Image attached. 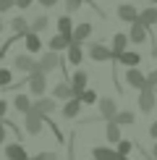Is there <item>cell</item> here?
Here are the masks:
<instances>
[{
  "label": "cell",
  "instance_id": "cell-29",
  "mask_svg": "<svg viewBox=\"0 0 157 160\" xmlns=\"http://www.w3.org/2000/svg\"><path fill=\"white\" fill-rule=\"evenodd\" d=\"M11 29H16V32H21V34H26V32L31 29V26H26V18H21V16H16L11 21Z\"/></svg>",
  "mask_w": 157,
  "mask_h": 160
},
{
  "label": "cell",
  "instance_id": "cell-7",
  "mask_svg": "<svg viewBox=\"0 0 157 160\" xmlns=\"http://www.w3.org/2000/svg\"><path fill=\"white\" fill-rule=\"evenodd\" d=\"M63 61H60V55H58L55 50H50L47 55H42V61H39V71H45V74H50L52 68H58Z\"/></svg>",
  "mask_w": 157,
  "mask_h": 160
},
{
  "label": "cell",
  "instance_id": "cell-30",
  "mask_svg": "<svg viewBox=\"0 0 157 160\" xmlns=\"http://www.w3.org/2000/svg\"><path fill=\"white\" fill-rule=\"evenodd\" d=\"M47 29V16H39V18H34V21H31V32H45Z\"/></svg>",
  "mask_w": 157,
  "mask_h": 160
},
{
  "label": "cell",
  "instance_id": "cell-28",
  "mask_svg": "<svg viewBox=\"0 0 157 160\" xmlns=\"http://www.w3.org/2000/svg\"><path fill=\"white\" fill-rule=\"evenodd\" d=\"M81 102L84 105H94V102H100V95H97L94 89H84L81 92Z\"/></svg>",
  "mask_w": 157,
  "mask_h": 160
},
{
  "label": "cell",
  "instance_id": "cell-4",
  "mask_svg": "<svg viewBox=\"0 0 157 160\" xmlns=\"http://www.w3.org/2000/svg\"><path fill=\"white\" fill-rule=\"evenodd\" d=\"M128 37H131V42H134V45H141L144 39L149 37V26L144 24V21H134V24H131Z\"/></svg>",
  "mask_w": 157,
  "mask_h": 160
},
{
  "label": "cell",
  "instance_id": "cell-17",
  "mask_svg": "<svg viewBox=\"0 0 157 160\" xmlns=\"http://www.w3.org/2000/svg\"><path fill=\"white\" fill-rule=\"evenodd\" d=\"M115 63H123L126 68H131V66H139L141 63V55L134 52V50H126V52H121V55L115 58Z\"/></svg>",
  "mask_w": 157,
  "mask_h": 160
},
{
  "label": "cell",
  "instance_id": "cell-3",
  "mask_svg": "<svg viewBox=\"0 0 157 160\" xmlns=\"http://www.w3.org/2000/svg\"><path fill=\"white\" fill-rule=\"evenodd\" d=\"M45 121H47V118H45L39 110L31 108L29 113H26V131H29V134H39V131H42V126H45Z\"/></svg>",
  "mask_w": 157,
  "mask_h": 160
},
{
  "label": "cell",
  "instance_id": "cell-16",
  "mask_svg": "<svg viewBox=\"0 0 157 160\" xmlns=\"http://www.w3.org/2000/svg\"><path fill=\"white\" fill-rule=\"evenodd\" d=\"M31 108H34V110H39L42 116H50V113L55 110V100H52V97H37Z\"/></svg>",
  "mask_w": 157,
  "mask_h": 160
},
{
  "label": "cell",
  "instance_id": "cell-27",
  "mask_svg": "<svg viewBox=\"0 0 157 160\" xmlns=\"http://www.w3.org/2000/svg\"><path fill=\"white\" fill-rule=\"evenodd\" d=\"M113 121H118V123H121V126H131V123L136 121V118H134V113H131V110H118Z\"/></svg>",
  "mask_w": 157,
  "mask_h": 160
},
{
  "label": "cell",
  "instance_id": "cell-44",
  "mask_svg": "<svg viewBox=\"0 0 157 160\" xmlns=\"http://www.w3.org/2000/svg\"><path fill=\"white\" fill-rule=\"evenodd\" d=\"M121 160H128V158H121Z\"/></svg>",
  "mask_w": 157,
  "mask_h": 160
},
{
  "label": "cell",
  "instance_id": "cell-22",
  "mask_svg": "<svg viewBox=\"0 0 157 160\" xmlns=\"http://www.w3.org/2000/svg\"><path fill=\"white\" fill-rule=\"evenodd\" d=\"M68 61L74 63V66H81V61H84L81 42H71V45H68Z\"/></svg>",
  "mask_w": 157,
  "mask_h": 160
},
{
  "label": "cell",
  "instance_id": "cell-32",
  "mask_svg": "<svg viewBox=\"0 0 157 160\" xmlns=\"http://www.w3.org/2000/svg\"><path fill=\"white\" fill-rule=\"evenodd\" d=\"M13 74H11V71L8 68H0V87H8L11 82H13V79H11Z\"/></svg>",
  "mask_w": 157,
  "mask_h": 160
},
{
  "label": "cell",
  "instance_id": "cell-40",
  "mask_svg": "<svg viewBox=\"0 0 157 160\" xmlns=\"http://www.w3.org/2000/svg\"><path fill=\"white\" fill-rule=\"evenodd\" d=\"M39 3H42V5H45V8H52V5H55V3H58V0H39Z\"/></svg>",
  "mask_w": 157,
  "mask_h": 160
},
{
  "label": "cell",
  "instance_id": "cell-18",
  "mask_svg": "<svg viewBox=\"0 0 157 160\" xmlns=\"http://www.w3.org/2000/svg\"><path fill=\"white\" fill-rule=\"evenodd\" d=\"M78 110H81V97H71V100H65V105H63V116H65V118H76Z\"/></svg>",
  "mask_w": 157,
  "mask_h": 160
},
{
  "label": "cell",
  "instance_id": "cell-39",
  "mask_svg": "<svg viewBox=\"0 0 157 160\" xmlns=\"http://www.w3.org/2000/svg\"><path fill=\"white\" fill-rule=\"evenodd\" d=\"M3 142H5V123L0 121V144H3Z\"/></svg>",
  "mask_w": 157,
  "mask_h": 160
},
{
  "label": "cell",
  "instance_id": "cell-24",
  "mask_svg": "<svg viewBox=\"0 0 157 160\" xmlns=\"http://www.w3.org/2000/svg\"><path fill=\"white\" fill-rule=\"evenodd\" d=\"M13 105H16V110H21L24 116H26V113L31 110V105H34V102H31L26 95H16V97H13Z\"/></svg>",
  "mask_w": 157,
  "mask_h": 160
},
{
  "label": "cell",
  "instance_id": "cell-25",
  "mask_svg": "<svg viewBox=\"0 0 157 160\" xmlns=\"http://www.w3.org/2000/svg\"><path fill=\"white\" fill-rule=\"evenodd\" d=\"M74 21H71V16H60L58 18V32H60V34H71L74 37Z\"/></svg>",
  "mask_w": 157,
  "mask_h": 160
},
{
  "label": "cell",
  "instance_id": "cell-20",
  "mask_svg": "<svg viewBox=\"0 0 157 160\" xmlns=\"http://www.w3.org/2000/svg\"><path fill=\"white\" fill-rule=\"evenodd\" d=\"M24 42H26V50H29V52H39V50H42V39H39L37 32H31V29L26 32Z\"/></svg>",
  "mask_w": 157,
  "mask_h": 160
},
{
  "label": "cell",
  "instance_id": "cell-13",
  "mask_svg": "<svg viewBox=\"0 0 157 160\" xmlns=\"http://www.w3.org/2000/svg\"><path fill=\"white\" fill-rule=\"evenodd\" d=\"M92 158L94 160H121L123 155L118 150H110V147H94L92 150Z\"/></svg>",
  "mask_w": 157,
  "mask_h": 160
},
{
  "label": "cell",
  "instance_id": "cell-34",
  "mask_svg": "<svg viewBox=\"0 0 157 160\" xmlns=\"http://www.w3.org/2000/svg\"><path fill=\"white\" fill-rule=\"evenodd\" d=\"M31 160H60V158H58L55 152H39V155L31 158Z\"/></svg>",
  "mask_w": 157,
  "mask_h": 160
},
{
  "label": "cell",
  "instance_id": "cell-41",
  "mask_svg": "<svg viewBox=\"0 0 157 160\" xmlns=\"http://www.w3.org/2000/svg\"><path fill=\"white\" fill-rule=\"evenodd\" d=\"M149 134H152V137H155V139H157V121H155V123H152V126H149Z\"/></svg>",
  "mask_w": 157,
  "mask_h": 160
},
{
  "label": "cell",
  "instance_id": "cell-37",
  "mask_svg": "<svg viewBox=\"0 0 157 160\" xmlns=\"http://www.w3.org/2000/svg\"><path fill=\"white\" fill-rule=\"evenodd\" d=\"M5 113H8V102H5V100H0V121L5 118Z\"/></svg>",
  "mask_w": 157,
  "mask_h": 160
},
{
  "label": "cell",
  "instance_id": "cell-43",
  "mask_svg": "<svg viewBox=\"0 0 157 160\" xmlns=\"http://www.w3.org/2000/svg\"><path fill=\"white\" fill-rule=\"evenodd\" d=\"M0 29H3V18H0Z\"/></svg>",
  "mask_w": 157,
  "mask_h": 160
},
{
  "label": "cell",
  "instance_id": "cell-19",
  "mask_svg": "<svg viewBox=\"0 0 157 160\" xmlns=\"http://www.w3.org/2000/svg\"><path fill=\"white\" fill-rule=\"evenodd\" d=\"M105 137H107V142H113V144H118L121 142V123L118 121H107V129H105Z\"/></svg>",
  "mask_w": 157,
  "mask_h": 160
},
{
  "label": "cell",
  "instance_id": "cell-6",
  "mask_svg": "<svg viewBox=\"0 0 157 160\" xmlns=\"http://www.w3.org/2000/svg\"><path fill=\"white\" fill-rule=\"evenodd\" d=\"M89 58H92V61H97V63L113 61V50H110V48H105V45H100V42H94V45L89 48Z\"/></svg>",
  "mask_w": 157,
  "mask_h": 160
},
{
  "label": "cell",
  "instance_id": "cell-36",
  "mask_svg": "<svg viewBox=\"0 0 157 160\" xmlns=\"http://www.w3.org/2000/svg\"><path fill=\"white\" fill-rule=\"evenodd\" d=\"M147 84H149V87H155V89H157V68L152 71V74H147Z\"/></svg>",
  "mask_w": 157,
  "mask_h": 160
},
{
  "label": "cell",
  "instance_id": "cell-9",
  "mask_svg": "<svg viewBox=\"0 0 157 160\" xmlns=\"http://www.w3.org/2000/svg\"><path fill=\"white\" fill-rule=\"evenodd\" d=\"M13 66H16L18 71H26V74H31L34 68H39V63H34L31 55H16L13 58Z\"/></svg>",
  "mask_w": 157,
  "mask_h": 160
},
{
  "label": "cell",
  "instance_id": "cell-1",
  "mask_svg": "<svg viewBox=\"0 0 157 160\" xmlns=\"http://www.w3.org/2000/svg\"><path fill=\"white\" fill-rule=\"evenodd\" d=\"M26 84H29V92L34 97H42L45 95V87H47V74L45 71H39V68H34L29 74V79H26Z\"/></svg>",
  "mask_w": 157,
  "mask_h": 160
},
{
  "label": "cell",
  "instance_id": "cell-21",
  "mask_svg": "<svg viewBox=\"0 0 157 160\" xmlns=\"http://www.w3.org/2000/svg\"><path fill=\"white\" fill-rule=\"evenodd\" d=\"M52 97H58V100H71V97H76V95H74V87H71V82L58 84L55 89H52Z\"/></svg>",
  "mask_w": 157,
  "mask_h": 160
},
{
  "label": "cell",
  "instance_id": "cell-23",
  "mask_svg": "<svg viewBox=\"0 0 157 160\" xmlns=\"http://www.w3.org/2000/svg\"><path fill=\"white\" fill-rule=\"evenodd\" d=\"M139 21H144L147 26H155L157 24V8L155 5H147L144 11H139Z\"/></svg>",
  "mask_w": 157,
  "mask_h": 160
},
{
  "label": "cell",
  "instance_id": "cell-14",
  "mask_svg": "<svg viewBox=\"0 0 157 160\" xmlns=\"http://www.w3.org/2000/svg\"><path fill=\"white\" fill-rule=\"evenodd\" d=\"M71 42H74V37H71V34H60V32H58V34L50 39V50H55V52L68 50V45H71Z\"/></svg>",
  "mask_w": 157,
  "mask_h": 160
},
{
  "label": "cell",
  "instance_id": "cell-31",
  "mask_svg": "<svg viewBox=\"0 0 157 160\" xmlns=\"http://www.w3.org/2000/svg\"><path fill=\"white\" fill-rule=\"evenodd\" d=\"M131 150H134V142H128V139H121V142H118V152H121L123 158H126Z\"/></svg>",
  "mask_w": 157,
  "mask_h": 160
},
{
  "label": "cell",
  "instance_id": "cell-11",
  "mask_svg": "<svg viewBox=\"0 0 157 160\" xmlns=\"http://www.w3.org/2000/svg\"><path fill=\"white\" fill-rule=\"evenodd\" d=\"M118 18L121 21H126V24H134V21H139V11L134 8V5H118Z\"/></svg>",
  "mask_w": 157,
  "mask_h": 160
},
{
  "label": "cell",
  "instance_id": "cell-12",
  "mask_svg": "<svg viewBox=\"0 0 157 160\" xmlns=\"http://www.w3.org/2000/svg\"><path fill=\"white\" fill-rule=\"evenodd\" d=\"M5 158H8V160H31L29 155H26V150H24L18 142H11L8 147H5Z\"/></svg>",
  "mask_w": 157,
  "mask_h": 160
},
{
  "label": "cell",
  "instance_id": "cell-5",
  "mask_svg": "<svg viewBox=\"0 0 157 160\" xmlns=\"http://www.w3.org/2000/svg\"><path fill=\"white\" fill-rule=\"evenodd\" d=\"M126 82H128V87H134V89H144V87H147V76L139 71V66H131L126 71Z\"/></svg>",
  "mask_w": 157,
  "mask_h": 160
},
{
  "label": "cell",
  "instance_id": "cell-8",
  "mask_svg": "<svg viewBox=\"0 0 157 160\" xmlns=\"http://www.w3.org/2000/svg\"><path fill=\"white\" fill-rule=\"evenodd\" d=\"M115 113H118L115 100H113V97H102V100H100V116L105 118V121H113Z\"/></svg>",
  "mask_w": 157,
  "mask_h": 160
},
{
  "label": "cell",
  "instance_id": "cell-15",
  "mask_svg": "<svg viewBox=\"0 0 157 160\" xmlns=\"http://www.w3.org/2000/svg\"><path fill=\"white\" fill-rule=\"evenodd\" d=\"M128 42H131V37H128V34H123V32H121V34H115V37H113V61H115L118 55H121V52H126Z\"/></svg>",
  "mask_w": 157,
  "mask_h": 160
},
{
  "label": "cell",
  "instance_id": "cell-26",
  "mask_svg": "<svg viewBox=\"0 0 157 160\" xmlns=\"http://www.w3.org/2000/svg\"><path fill=\"white\" fill-rule=\"evenodd\" d=\"M89 34H92V24H78L74 29V42H84Z\"/></svg>",
  "mask_w": 157,
  "mask_h": 160
},
{
  "label": "cell",
  "instance_id": "cell-38",
  "mask_svg": "<svg viewBox=\"0 0 157 160\" xmlns=\"http://www.w3.org/2000/svg\"><path fill=\"white\" fill-rule=\"evenodd\" d=\"M31 3H34V0H16V5H18V8H29Z\"/></svg>",
  "mask_w": 157,
  "mask_h": 160
},
{
  "label": "cell",
  "instance_id": "cell-33",
  "mask_svg": "<svg viewBox=\"0 0 157 160\" xmlns=\"http://www.w3.org/2000/svg\"><path fill=\"white\" fill-rule=\"evenodd\" d=\"M84 5V0H65V11L68 13H74V11H78Z\"/></svg>",
  "mask_w": 157,
  "mask_h": 160
},
{
  "label": "cell",
  "instance_id": "cell-2",
  "mask_svg": "<svg viewBox=\"0 0 157 160\" xmlns=\"http://www.w3.org/2000/svg\"><path fill=\"white\" fill-rule=\"evenodd\" d=\"M155 97H157V92H155V87H144V89H139V110L141 113H152L155 110Z\"/></svg>",
  "mask_w": 157,
  "mask_h": 160
},
{
  "label": "cell",
  "instance_id": "cell-35",
  "mask_svg": "<svg viewBox=\"0 0 157 160\" xmlns=\"http://www.w3.org/2000/svg\"><path fill=\"white\" fill-rule=\"evenodd\" d=\"M13 5H16V0H0V13H5V11H11Z\"/></svg>",
  "mask_w": 157,
  "mask_h": 160
},
{
  "label": "cell",
  "instance_id": "cell-10",
  "mask_svg": "<svg viewBox=\"0 0 157 160\" xmlns=\"http://www.w3.org/2000/svg\"><path fill=\"white\" fill-rule=\"evenodd\" d=\"M87 79H89L87 71H76V74L71 76V87H74V95L76 97H81V92L87 89Z\"/></svg>",
  "mask_w": 157,
  "mask_h": 160
},
{
  "label": "cell",
  "instance_id": "cell-42",
  "mask_svg": "<svg viewBox=\"0 0 157 160\" xmlns=\"http://www.w3.org/2000/svg\"><path fill=\"white\" fill-rule=\"evenodd\" d=\"M152 158H155V160H157V144H155V150H152Z\"/></svg>",
  "mask_w": 157,
  "mask_h": 160
}]
</instances>
